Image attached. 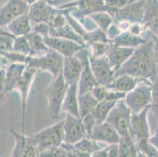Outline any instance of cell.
<instances>
[{"label":"cell","instance_id":"6da1fadb","mask_svg":"<svg viewBox=\"0 0 158 157\" xmlns=\"http://www.w3.org/2000/svg\"><path fill=\"white\" fill-rule=\"evenodd\" d=\"M157 70L155 42L149 40L135 48L131 56L115 72L114 78L127 75L142 80L146 79L153 83Z\"/></svg>","mask_w":158,"mask_h":157},{"label":"cell","instance_id":"7a4b0ae2","mask_svg":"<svg viewBox=\"0 0 158 157\" xmlns=\"http://www.w3.org/2000/svg\"><path fill=\"white\" fill-rule=\"evenodd\" d=\"M64 57L52 49H49L45 54L39 56H26L24 64L34 68L47 71L52 75L53 79L62 71Z\"/></svg>","mask_w":158,"mask_h":157},{"label":"cell","instance_id":"3957f363","mask_svg":"<svg viewBox=\"0 0 158 157\" xmlns=\"http://www.w3.org/2000/svg\"><path fill=\"white\" fill-rule=\"evenodd\" d=\"M67 88L68 84L65 83L61 72L57 77L53 79L52 82L46 89L45 94L48 102L49 116L52 119H57L59 116Z\"/></svg>","mask_w":158,"mask_h":157},{"label":"cell","instance_id":"277c9868","mask_svg":"<svg viewBox=\"0 0 158 157\" xmlns=\"http://www.w3.org/2000/svg\"><path fill=\"white\" fill-rule=\"evenodd\" d=\"M152 84L149 80H141L133 90L126 93V104L131 113H138L152 103Z\"/></svg>","mask_w":158,"mask_h":157},{"label":"cell","instance_id":"5b68a950","mask_svg":"<svg viewBox=\"0 0 158 157\" xmlns=\"http://www.w3.org/2000/svg\"><path fill=\"white\" fill-rule=\"evenodd\" d=\"M131 111L124 98L116 101L108 115L106 122L115 128L120 138L130 137V122Z\"/></svg>","mask_w":158,"mask_h":157},{"label":"cell","instance_id":"8992f818","mask_svg":"<svg viewBox=\"0 0 158 157\" xmlns=\"http://www.w3.org/2000/svg\"><path fill=\"white\" fill-rule=\"evenodd\" d=\"M64 120L50 126L32 135L39 152H44L54 147L60 146L64 142Z\"/></svg>","mask_w":158,"mask_h":157},{"label":"cell","instance_id":"52a82bcc","mask_svg":"<svg viewBox=\"0 0 158 157\" xmlns=\"http://www.w3.org/2000/svg\"><path fill=\"white\" fill-rule=\"evenodd\" d=\"M114 20L118 22L130 24L140 23L145 17V0H135L122 8L116 10L112 14Z\"/></svg>","mask_w":158,"mask_h":157},{"label":"cell","instance_id":"ba28073f","mask_svg":"<svg viewBox=\"0 0 158 157\" xmlns=\"http://www.w3.org/2000/svg\"><path fill=\"white\" fill-rule=\"evenodd\" d=\"M63 9H55L52 4L45 0H39L29 6L28 14L31 24L40 22L49 23L57 14L62 13Z\"/></svg>","mask_w":158,"mask_h":157},{"label":"cell","instance_id":"9c48e42d","mask_svg":"<svg viewBox=\"0 0 158 157\" xmlns=\"http://www.w3.org/2000/svg\"><path fill=\"white\" fill-rule=\"evenodd\" d=\"M64 142L74 145L87 137V131L80 117L66 113V118L63 124Z\"/></svg>","mask_w":158,"mask_h":157},{"label":"cell","instance_id":"30bf717a","mask_svg":"<svg viewBox=\"0 0 158 157\" xmlns=\"http://www.w3.org/2000/svg\"><path fill=\"white\" fill-rule=\"evenodd\" d=\"M89 62L91 72L99 85L107 86L114 80L115 72L110 66L106 55L98 57H90L89 55Z\"/></svg>","mask_w":158,"mask_h":157},{"label":"cell","instance_id":"8fae6325","mask_svg":"<svg viewBox=\"0 0 158 157\" xmlns=\"http://www.w3.org/2000/svg\"><path fill=\"white\" fill-rule=\"evenodd\" d=\"M10 131L15 139V145L11 152L14 157L40 156V152L35 140L31 137H26L24 134H19L10 128Z\"/></svg>","mask_w":158,"mask_h":157},{"label":"cell","instance_id":"7c38bea8","mask_svg":"<svg viewBox=\"0 0 158 157\" xmlns=\"http://www.w3.org/2000/svg\"><path fill=\"white\" fill-rule=\"evenodd\" d=\"M150 105L146 107L138 113H131L130 135L135 143L140 140L149 139L151 136L147 121V114L150 109Z\"/></svg>","mask_w":158,"mask_h":157},{"label":"cell","instance_id":"4fadbf2b","mask_svg":"<svg viewBox=\"0 0 158 157\" xmlns=\"http://www.w3.org/2000/svg\"><path fill=\"white\" fill-rule=\"evenodd\" d=\"M37 69L34 68L26 66L24 69L22 76L20 78L19 81L16 85L14 90H18L21 95V109H22V134H24V126H25V112H26V105L28 96L29 94L30 89H31V84L34 80L35 74H36Z\"/></svg>","mask_w":158,"mask_h":157},{"label":"cell","instance_id":"5bb4252c","mask_svg":"<svg viewBox=\"0 0 158 157\" xmlns=\"http://www.w3.org/2000/svg\"><path fill=\"white\" fill-rule=\"evenodd\" d=\"M28 8L24 0H8L0 7V28H5L16 17L27 14Z\"/></svg>","mask_w":158,"mask_h":157},{"label":"cell","instance_id":"9a60e30c","mask_svg":"<svg viewBox=\"0 0 158 157\" xmlns=\"http://www.w3.org/2000/svg\"><path fill=\"white\" fill-rule=\"evenodd\" d=\"M67 8L77 10L74 12L75 15H73L75 18L88 16L96 12L106 11L110 13V10L105 4L104 0H76L74 2L60 6V9Z\"/></svg>","mask_w":158,"mask_h":157},{"label":"cell","instance_id":"2e32d148","mask_svg":"<svg viewBox=\"0 0 158 157\" xmlns=\"http://www.w3.org/2000/svg\"><path fill=\"white\" fill-rule=\"evenodd\" d=\"M44 42L50 49L55 50L64 57H72L75 54L85 47L73 40L61 38V37L47 36L44 37Z\"/></svg>","mask_w":158,"mask_h":157},{"label":"cell","instance_id":"e0dca14e","mask_svg":"<svg viewBox=\"0 0 158 157\" xmlns=\"http://www.w3.org/2000/svg\"><path fill=\"white\" fill-rule=\"evenodd\" d=\"M88 138L108 145L118 144L120 139V135L115 128L106 121L100 124H96Z\"/></svg>","mask_w":158,"mask_h":157},{"label":"cell","instance_id":"ac0fdd59","mask_svg":"<svg viewBox=\"0 0 158 157\" xmlns=\"http://www.w3.org/2000/svg\"><path fill=\"white\" fill-rule=\"evenodd\" d=\"M81 71L82 63L76 56L64 57L61 73L67 84L78 83Z\"/></svg>","mask_w":158,"mask_h":157},{"label":"cell","instance_id":"d6986e66","mask_svg":"<svg viewBox=\"0 0 158 157\" xmlns=\"http://www.w3.org/2000/svg\"><path fill=\"white\" fill-rule=\"evenodd\" d=\"M135 48L126 47H114L110 44V48L106 57L112 68L116 72L131 56Z\"/></svg>","mask_w":158,"mask_h":157},{"label":"cell","instance_id":"ffe728a7","mask_svg":"<svg viewBox=\"0 0 158 157\" xmlns=\"http://www.w3.org/2000/svg\"><path fill=\"white\" fill-rule=\"evenodd\" d=\"M26 64L21 62L10 63L6 67L5 92L9 93L14 90L16 85L22 76Z\"/></svg>","mask_w":158,"mask_h":157},{"label":"cell","instance_id":"44dd1931","mask_svg":"<svg viewBox=\"0 0 158 157\" xmlns=\"http://www.w3.org/2000/svg\"><path fill=\"white\" fill-rule=\"evenodd\" d=\"M61 111L77 117H80L78 103V83L68 85L61 106Z\"/></svg>","mask_w":158,"mask_h":157},{"label":"cell","instance_id":"7402d4cb","mask_svg":"<svg viewBox=\"0 0 158 157\" xmlns=\"http://www.w3.org/2000/svg\"><path fill=\"white\" fill-rule=\"evenodd\" d=\"M5 29L14 37L23 36L27 35L32 31V24L28 14H24L13 20L7 24Z\"/></svg>","mask_w":158,"mask_h":157},{"label":"cell","instance_id":"603a6c76","mask_svg":"<svg viewBox=\"0 0 158 157\" xmlns=\"http://www.w3.org/2000/svg\"><path fill=\"white\" fill-rule=\"evenodd\" d=\"M146 41L147 40L142 38L139 35L132 34L129 31H121L116 38L110 40V43L114 47H126L137 48L138 47L146 43Z\"/></svg>","mask_w":158,"mask_h":157},{"label":"cell","instance_id":"cb8c5ba5","mask_svg":"<svg viewBox=\"0 0 158 157\" xmlns=\"http://www.w3.org/2000/svg\"><path fill=\"white\" fill-rule=\"evenodd\" d=\"M144 80H146V79H144ZM141 80H143L133 77V76H127V75H123V76L115 77L111 83H110L106 87L127 93V92L133 90Z\"/></svg>","mask_w":158,"mask_h":157},{"label":"cell","instance_id":"d4e9b609","mask_svg":"<svg viewBox=\"0 0 158 157\" xmlns=\"http://www.w3.org/2000/svg\"><path fill=\"white\" fill-rule=\"evenodd\" d=\"M29 44L31 54L29 56H39L45 54L49 50V47L44 42V36L31 31L29 34L25 35Z\"/></svg>","mask_w":158,"mask_h":157},{"label":"cell","instance_id":"484cf974","mask_svg":"<svg viewBox=\"0 0 158 157\" xmlns=\"http://www.w3.org/2000/svg\"><path fill=\"white\" fill-rule=\"evenodd\" d=\"M79 112L80 118H83L94 111L98 101L94 97L91 91L78 95Z\"/></svg>","mask_w":158,"mask_h":157},{"label":"cell","instance_id":"4316f807","mask_svg":"<svg viewBox=\"0 0 158 157\" xmlns=\"http://www.w3.org/2000/svg\"><path fill=\"white\" fill-rule=\"evenodd\" d=\"M119 145V156L120 157H135L141 154L137 148L135 142L131 137L120 138Z\"/></svg>","mask_w":158,"mask_h":157},{"label":"cell","instance_id":"83f0119b","mask_svg":"<svg viewBox=\"0 0 158 157\" xmlns=\"http://www.w3.org/2000/svg\"><path fill=\"white\" fill-rule=\"evenodd\" d=\"M116 101H98L96 107L94 108V111L92 112L94 119H95L96 124H100L106 121L108 115L113 108V106L116 105Z\"/></svg>","mask_w":158,"mask_h":157},{"label":"cell","instance_id":"f1b7e54d","mask_svg":"<svg viewBox=\"0 0 158 157\" xmlns=\"http://www.w3.org/2000/svg\"><path fill=\"white\" fill-rule=\"evenodd\" d=\"M90 18H91L93 21L95 23L98 28L102 30L104 32H106L108 28L114 23V17L111 14L106 11L102 12H96L88 15Z\"/></svg>","mask_w":158,"mask_h":157},{"label":"cell","instance_id":"f546056e","mask_svg":"<svg viewBox=\"0 0 158 157\" xmlns=\"http://www.w3.org/2000/svg\"><path fill=\"white\" fill-rule=\"evenodd\" d=\"M87 47L88 48L90 57H98L106 55L110 48V43H104V42H95V43H88Z\"/></svg>","mask_w":158,"mask_h":157},{"label":"cell","instance_id":"4dcf8cb0","mask_svg":"<svg viewBox=\"0 0 158 157\" xmlns=\"http://www.w3.org/2000/svg\"><path fill=\"white\" fill-rule=\"evenodd\" d=\"M14 38L15 37L8 31L0 35V56L5 57L14 51L13 44Z\"/></svg>","mask_w":158,"mask_h":157},{"label":"cell","instance_id":"1f68e13d","mask_svg":"<svg viewBox=\"0 0 158 157\" xmlns=\"http://www.w3.org/2000/svg\"><path fill=\"white\" fill-rule=\"evenodd\" d=\"M40 156L42 157H69L72 156L69 149L66 146V144L63 142L60 146L54 147L52 149H47L40 152Z\"/></svg>","mask_w":158,"mask_h":157},{"label":"cell","instance_id":"d6a6232c","mask_svg":"<svg viewBox=\"0 0 158 157\" xmlns=\"http://www.w3.org/2000/svg\"><path fill=\"white\" fill-rule=\"evenodd\" d=\"M13 50H14V52L18 53V54H23L25 56L30 55L31 50H30L29 44H28V39L25 35L14 38Z\"/></svg>","mask_w":158,"mask_h":157},{"label":"cell","instance_id":"836d02e7","mask_svg":"<svg viewBox=\"0 0 158 157\" xmlns=\"http://www.w3.org/2000/svg\"><path fill=\"white\" fill-rule=\"evenodd\" d=\"M94 157H117L119 156L118 144H111L109 146L96 151L91 155Z\"/></svg>","mask_w":158,"mask_h":157},{"label":"cell","instance_id":"e575fe53","mask_svg":"<svg viewBox=\"0 0 158 157\" xmlns=\"http://www.w3.org/2000/svg\"><path fill=\"white\" fill-rule=\"evenodd\" d=\"M32 31L38 34L41 35L42 36H50L51 32V25L47 22H40L32 25Z\"/></svg>","mask_w":158,"mask_h":157},{"label":"cell","instance_id":"d590c367","mask_svg":"<svg viewBox=\"0 0 158 157\" xmlns=\"http://www.w3.org/2000/svg\"><path fill=\"white\" fill-rule=\"evenodd\" d=\"M105 4L110 10V14H113V11L122 8L127 3L131 2L129 0H104Z\"/></svg>","mask_w":158,"mask_h":157},{"label":"cell","instance_id":"8d00e7d4","mask_svg":"<svg viewBox=\"0 0 158 157\" xmlns=\"http://www.w3.org/2000/svg\"><path fill=\"white\" fill-rule=\"evenodd\" d=\"M82 121H83L84 126L86 129V131H87V137L88 138L91 131H92V129L96 125L95 119H94L92 112H90V114L82 118Z\"/></svg>","mask_w":158,"mask_h":157},{"label":"cell","instance_id":"74e56055","mask_svg":"<svg viewBox=\"0 0 158 157\" xmlns=\"http://www.w3.org/2000/svg\"><path fill=\"white\" fill-rule=\"evenodd\" d=\"M151 107L158 109V70L157 75L152 84V103Z\"/></svg>","mask_w":158,"mask_h":157},{"label":"cell","instance_id":"f35d334b","mask_svg":"<svg viewBox=\"0 0 158 157\" xmlns=\"http://www.w3.org/2000/svg\"><path fill=\"white\" fill-rule=\"evenodd\" d=\"M6 67L0 68V98L2 99L6 94L5 92Z\"/></svg>","mask_w":158,"mask_h":157},{"label":"cell","instance_id":"ab89813d","mask_svg":"<svg viewBox=\"0 0 158 157\" xmlns=\"http://www.w3.org/2000/svg\"><path fill=\"white\" fill-rule=\"evenodd\" d=\"M149 142L158 150V130L156 132V134L154 135L149 137Z\"/></svg>","mask_w":158,"mask_h":157},{"label":"cell","instance_id":"60d3db41","mask_svg":"<svg viewBox=\"0 0 158 157\" xmlns=\"http://www.w3.org/2000/svg\"><path fill=\"white\" fill-rule=\"evenodd\" d=\"M24 1H25V2L28 3V5L30 6V5H31L32 3H34V2L39 1V0H24ZM45 1H47V2H49L50 3H51V4H54V2H55V1H54V0H45Z\"/></svg>","mask_w":158,"mask_h":157},{"label":"cell","instance_id":"b9f144b4","mask_svg":"<svg viewBox=\"0 0 158 157\" xmlns=\"http://www.w3.org/2000/svg\"><path fill=\"white\" fill-rule=\"evenodd\" d=\"M154 42H155V50H156V60H157V64H158V39L156 38V41Z\"/></svg>","mask_w":158,"mask_h":157},{"label":"cell","instance_id":"7bdbcfd3","mask_svg":"<svg viewBox=\"0 0 158 157\" xmlns=\"http://www.w3.org/2000/svg\"><path fill=\"white\" fill-rule=\"evenodd\" d=\"M6 30L5 29V28H0V35L1 34H3V33L6 32Z\"/></svg>","mask_w":158,"mask_h":157},{"label":"cell","instance_id":"ee69618b","mask_svg":"<svg viewBox=\"0 0 158 157\" xmlns=\"http://www.w3.org/2000/svg\"><path fill=\"white\" fill-rule=\"evenodd\" d=\"M130 2H133V1H135V0H129Z\"/></svg>","mask_w":158,"mask_h":157},{"label":"cell","instance_id":"f6af8a7d","mask_svg":"<svg viewBox=\"0 0 158 157\" xmlns=\"http://www.w3.org/2000/svg\"><path fill=\"white\" fill-rule=\"evenodd\" d=\"M2 6V5H1V2H0V7Z\"/></svg>","mask_w":158,"mask_h":157}]
</instances>
